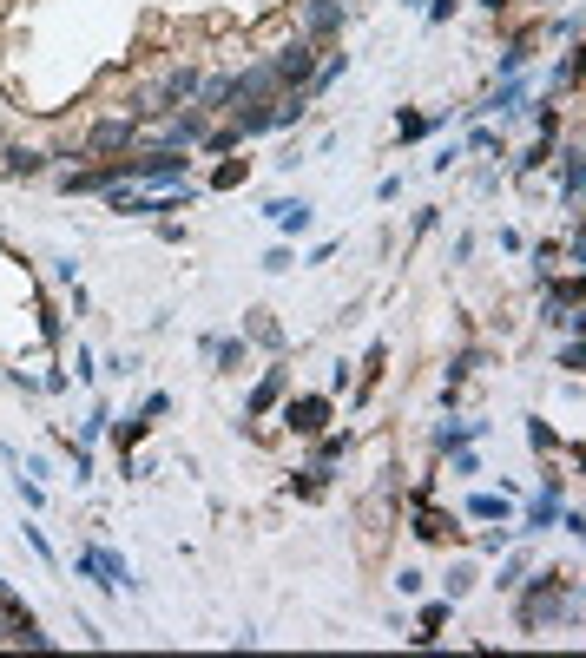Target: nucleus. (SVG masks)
<instances>
[{
  "instance_id": "3",
  "label": "nucleus",
  "mask_w": 586,
  "mask_h": 658,
  "mask_svg": "<svg viewBox=\"0 0 586 658\" xmlns=\"http://www.w3.org/2000/svg\"><path fill=\"white\" fill-rule=\"evenodd\" d=\"M126 172L139 178V185H185V158H178V145H152L145 158H126Z\"/></svg>"
},
{
  "instance_id": "22",
  "label": "nucleus",
  "mask_w": 586,
  "mask_h": 658,
  "mask_svg": "<svg viewBox=\"0 0 586 658\" xmlns=\"http://www.w3.org/2000/svg\"><path fill=\"white\" fill-rule=\"evenodd\" d=\"M343 448H349V435H317V468H330Z\"/></svg>"
},
{
  "instance_id": "19",
  "label": "nucleus",
  "mask_w": 586,
  "mask_h": 658,
  "mask_svg": "<svg viewBox=\"0 0 586 658\" xmlns=\"http://www.w3.org/2000/svg\"><path fill=\"white\" fill-rule=\"evenodd\" d=\"M468 369H481V349H461V356L448 362V395H455L461 382H468Z\"/></svg>"
},
{
  "instance_id": "25",
  "label": "nucleus",
  "mask_w": 586,
  "mask_h": 658,
  "mask_svg": "<svg viewBox=\"0 0 586 658\" xmlns=\"http://www.w3.org/2000/svg\"><path fill=\"white\" fill-rule=\"evenodd\" d=\"M514 106H521V79H507L501 93H494V112H514Z\"/></svg>"
},
{
  "instance_id": "11",
  "label": "nucleus",
  "mask_w": 586,
  "mask_h": 658,
  "mask_svg": "<svg viewBox=\"0 0 586 658\" xmlns=\"http://www.w3.org/2000/svg\"><path fill=\"white\" fill-rule=\"evenodd\" d=\"M198 139H205V119H198V112H172L159 145H198Z\"/></svg>"
},
{
  "instance_id": "7",
  "label": "nucleus",
  "mask_w": 586,
  "mask_h": 658,
  "mask_svg": "<svg viewBox=\"0 0 586 658\" xmlns=\"http://www.w3.org/2000/svg\"><path fill=\"white\" fill-rule=\"evenodd\" d=\"M264 218L277 224V231L297 237V231H310V204H303V198H270V204H264Z\"/></svg>"
},
{
  "instance_id": "23",
  "label": "nucleus",
  "mask_w": 586,
  "mask_h": 658,
  "mask_svg": "<svg viewBox=\"0 0 586 658\" xmlns=\"http://www.w3.org/2000/svg\"><path fill=\"white\" fill-rule=\"evenodd\" d=\"M422 132H428L422 112H402V119H396V139H422Z\"/></svg>"
},
{
  "instance_id": "5",
  "label": "nucleus",
  "mask_w": 586,
  "mask_h": 658,
  "mask_svg": "<svg viewBox=\"0 0 586 658\" xmlns=\"http://www.w3.org/2000/svg\"><path fill=\"white\" fill-rule=\"evenodd\" d=\"M336 408H330V395H297V402L284 408V422L297 428V435H323V422H330Z\"/></svg>"
},
{
  "instance_id": "1",
  "label": "nucleus",
  "mask_w": 586,
  "mask_h": 658,
  "mask_svg": "<svg viewBox=\"0 0 586 658\" xmlns=\"http://www.w3.org/2000/svg\"><path fill=\"white\" fill-rule=\"evenodd\" d=\"M527 593H521V606H514V619H521V632H540V626H554V619H573V586H567V573H534V580H521Z\"/></svg>"
},
{
  "instance_id": "2",
  "label": "nucleus",
  "mask_w": 586,
  "mask_h": 658,
  "mask_svg": "<svg viewBox=\"0 0 586 658\" xmlns=\"http://www.w3.org/2000/svg\"><path fill=\"white\" fill-rule=\"evenodd\" d=\"M264 66H270V79H277L284 93H303L310 73H317V53H310V40H290V47H277Z\"/></svg>"
},
{
  "instance_id": "13",
  "label": "nucleus",
  "mask_w": 586,
  "mask_h": 658,
  "mask_svg": "<svg viewBox=\"0 0 586 658\" xmlns=\"http://www.w3.org/2000/svg\"><path fill=\"white\" fill-rule=\"evenodd\" d=\"M198 349H205L211 362H224V369H238V362H244V336H205Z\"/></svg>"
},
{
  "instance_id": "17",
  "label": "nucleus",
  "mask_w": 586,
  "mask_h": 658,
  "mask_svg": "<svg viewBox=\"0 0 586 658\" xmlns=\"http://www.w3.org/2000/svg\"><path fill=\"white\" fill-rule=\"evenodd\" d=\"M481 435V422H461V428H435V448H442V455H448V448H468V441H475Z\"/></svg>"
},
{
  "instance_id": "4",
  "label": "nucleus",
  "mask_w": 586,
  "mask_h": 658,
  "mask_svg": "<svg viewBox=\"0 0 586 658\" xmlns=\"http://www.w3.org/2000/svg\"><path fill=\"white\" fill-rule=\"evenodd\" d=\"M73 566H80L86 580L112 586V593H119V586L132 580V573H126V560H119V553H112V547H80V560H73Z\"/></svg>"
},
{
  "instance_id": "20",
  "label": "nucleus",
  "mask_w": 586,
  "mask_h": 658,
  "mask_svg": "<svg viewBox=\"0 0 586 658\" xmlns=\"http://www.w3.org/2000/svg\"><path fill=\"white\" fill-rule=\"evenodd\" d=\"M560 191H567V204H580V152L560 158Z\"/></svg>"
},
{
  "instance_id": "14",
  "label": "nucleus",
  "mask_w": 586,
  "mask_h": 658,
  "mask_svg": "<svg viewBox=\"0 0 586 658\" xmlns=\"http://www.w3.org/2000/svg\"><path fill=\"white\" fill-rule=\"evenodd\" d=\"M284 376H290V369H270V376L257 382V395H251V415H270V408H277V395H284Z\"/></svg>"
},
{
  "instance_id": "18",
  "label": "nucleus",
  "mask_w": 586,
  "mask_h": 658,
  "mask_svg": "<svg viewBox=\"0 0 586 658\" xmlns=\"http://www.w3.org/2000/svg\"><path fill=\"white\" fill-rule=\"evenodd\" d=\"M442 626H448V599H435V606H422V632H415V645H428Z\"/></svg>"
},
{
  "instance_id": "21",
  "label": "nucleus",
  "mask_w": 586,
  "mask_h": 658,
  "mask_svg": "<svg viewBox=\"0 0 586 658\" xmlns=\"http://www.w3.org/2000/svg\"><path fill=\"white\" fill-rule=\"evenodd\" d=\"M468 514H475V520H501L507 501H501V494H475V501H468Z\"/></svg>"
},
{
  "instance_id": "26",
  "label": "nucleus",
  "mask_w": 586,
  "mask_h": 658,
  "mask_svg": "<svg viewBox=\"0 0 586 658\" xmlns=\"http://www.w3.org/2000/svg\"><path fill=\"white\" fill-rule=\"evenodd\" d=\"M468 586H475V566H455V573H448V599H461Z\"/></svg>"
},
{
  "instance_id": "6",
  "label": "nucleus",
  "mask_w": 586,
  "mask_h": 658,
  "mask_svg": "<svg viewBox=\"0 0 586 658\" xmlns=\"http://www.w3.org/2000/svg\"><path fill=\"white\" fill-rule=\"evenodd\" d=\"M303 33H310V40L343 33V0H310V7H303Z\"/></svg>"
},
{
  "instance_id": "16",
  "label": "nucleus",
  "mask_w": 586,
  "mask_h": 658,
  "mask_svg": "<svg viewBox=\"0 0 586 658\" xmlns=\"http://www.w3.org/2000/svg\"><path fill=\"white\" fill-rule=\"evenodd\" d=\"M7 172H14V178L47 172V152H33V145H14V152H7Z\"/></svg>"
},
{
  "instance_id": "12",
  "label": "nucleus",
  "mask_w": 586,
  "mask_h": 658,
  "mask_svg": "<svg viewBox=\"0 0 586 658\" xmlns=\"http://www.w3.org/2000/svg\"><path fill=\"white\" fill-rule=\"evenodd\" d=\"M244 343H264V349H284V329L270 310H251V329H244Z\"/></svg>"
},
{
  "instance_id": "27",
  "label": "nucleus",
  "mask_w": 586,
  "mask_h": 658,
  "mask_svg": "<svg viewBox=\"0 0 586 658\" xmlns=\"http://www.w3.org/2000/svg\"><path fill=\"white\" fill-rule=\"evenodd\" d=\"M455 7H461V0H428V20H435V27H442V20L455 14Z\"/></svg>"
},
{
  "instance_id": "9",
  "label": "nucleus",
  "mask_w": 586,
  "mask_h": 658,
  "mask_svg": "<svg viewBox=\"0 0 586 658\" xmlns=\"http://www.w3.org/2000/svg\"><path fill=\"white\" fill-rule=\"evenodd\" d=\"M132 145V119H106V126L86 132V152H126Z\"/></svg>"
},
{
  "instance_id": "10",
  "label": "nucleus",
  "mask_w": 586,
  "mask_h": 658,
  "mask_svg": "<svg viewBox=\"0 0 586 658\" xmlns=\"http://www.w3.org/2000/svg\"><path fill=\"white\" fill-rule=\"evenodd\" d=\"M554 514H560V481L547 474V487H540V494H534V507H527V533L554 527Z\"/></svg>"
},
{
  "instance_id": "15",
  "label": "nucleus",
  "mask_w": 586,
  "mask_h": 658,
  "mask_svg": "<svg viewBox=\"0 0 586 658\" xmlns=\"http://www.w3.org/2000/svg\"><path fill=\"white\" fill-rule=\"evenodd\" d=\"M448 533H455V520H442L435 507H422V514H415V540H428V547H435V540H448Z\"/></svg>"
},
{
  "instance_id": "24",
  "label": "nucleus",
  "mask_w": 586,
  "mask_h": 658,
  "mask_svg": "<svg viewBox=\"0 0 586 658\" xmlns=\"http://www.w3.org/2000/svg\"><path fill=\"white\" fill-rule=\"evenodd\" d=\"M218 191H231V185H244V158H231V165H218V178H211Z\"/></svg>"
},
{
  "instance_id": "8",
  "label": "nucleus",
  "mask_w": 586,
  "mask_h": 658,
  "mask_svg": "<svg viewBox=\"0 0 586 658\" xmlns=\"http://www.w3.org/2000/svg\"><path fill=\"white\" fill-rule=\"evenodd\" d=\"M547 323L580 329V283H560V290H547Z\"/></svg>"
}]
</instances>
